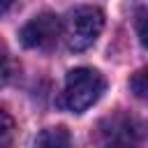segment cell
I'll return each mask as SVG.
<instances>
[{"mask_svg": "<svg viewBox=\"0 0 148 148\" xmlns=\"http://www.w3.org/2000/svg\"><path fill=\"white\" fill-rule=\"evenodd\" d=\"M92 136L99 148H143L148 127L141 118L127 111H116L97 123Z\"/></svg>", "mask_w": 148, "mask_h": 148, "instance_id": "cell-1", "label": "cell"}, {"mask_svg": "<svg viewBox=\"0 0 148 148\" xmlns=\"http://www.w3.org/2000/svg\"><path fill=\"white\" fill-rule=\"evenodd\" d=\"M14 118L7 113V111H2L0 109V148H7L9 143H12V139H14Z\"/></svg>", "mask_w": 148, "mask_h": 148, "instance_id": "cell-6", "label": "cell"}, {"mask_svg": "<svg viewBox=\"0 0 148 148\" xmlns=\"http://www.w3.org/2000/svg\"><path fill=\"white\" fill-rule=\"evenodd\" d=\"M104 28V14L97 7H76L62 18V39L69 51L90 49Z\"/></svg>", "mask_w": 148, "mask_h": 148, "instance_id": "cell-3", "label": "cell"}, {"mask_svg": "<svg viewBox=\"0 0 148 148\" xmlns=\"http://www.w3.org/2000/svg\"><path fill=\"white\" fill-rule=\"evenodd\" d=\"M134 28H136V37L139 42L148 49V9H139L134 16Z\"/></svg>", "mask_w": 148, "mask_h": 148, "instance_id": "cell-8", "label": "cell"}, {"mask_svg": "<svg viewBox=\"0 0 148 148\" xmlns=\"http://www.w3.org/2000/svg\"><path fill=\"white\" fill-rule=\"evenodd\" d=\"M104 88H106V81H104V76L97 69H92V67H76L65 79L62 104L69 111L81 113V111L90 109L102 97Z\"/></svg>", "mask_w": 148, "mask_h": 148, "instance_id": "cell-2", "label": "cell"}, {"mask_svg": "<svg viewBox=\"0 0 148 148\" xmlns=\"http://www.w3.org/2000/svg\"><path fill=\"white\" fill-rule=\"evenodd\" d=\"M35 148H72V136L65 127H46L37 134Z\"/></svg>", "mask_w": 148, "mask_h": 148, "instance_id": "cell-5", "label": "cell"}, {"mask_svg": "<svg viewBox=\"0 0 148 148\" xmlns=\"http://www.w3.org/2000/svg\"><path fill=\"white\" fill-rule=\"evenodd\" d=\"M12 2H14V0H0V14H5V12L12 7Z\"/></svg>", "mask_w": 148, "mask_h": 148, "instance_id": "cell-10", "label": "cell"}, {"mask_svg": "<svg viewBox=\"0 0 148 148\" xmlns=\"http://www.w3.org/2000/svg\"><path fill=\"white\" fill-rule=\"evenodd\" d=\"M9 74H12V65H9V56L7 51L0 46V86H5L9 81Z\"/></svg>", "mask_w": 148, "mask_h": 148, "instance_id": "cell-9", "label": "cell"}, {"mask_svg": "<svg viewBox=\"0 0 148 148\" xmlns=\"http://www.w3.org/2000/svg\"><path fill=\"white\" fill-rule=\"evenodd\" d=\"M130 88H132V92H134L139 99L148 102V69L136 72V74L132 76V81H130Z\"/></svg>", "mask_w": 148, "mask_h": 148, "instance_id": "cell-7", "label": "cell"}, {"mask_svg": "<svg viewBox=\"0 0 148 148\" xmlns=\"http://www.w3.org/2000/svg\"><path fill=\"white\" fill-rule=\"evenodd\" d=\"M60 35H62V23L56 14H49V12L37 14L35 18H30L18 32L21 44L25 49H39V51L51 49L58 42Z\"/></svg>", "mask_w": 148, "mask_h": 148, "instance_id": "cell-4", "label": "cell"}]
</instances>
